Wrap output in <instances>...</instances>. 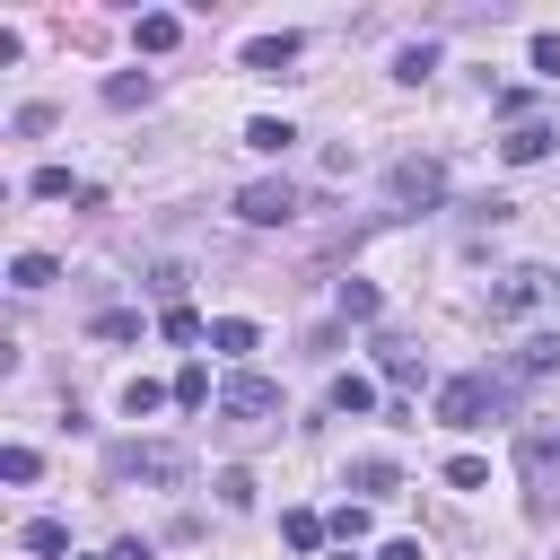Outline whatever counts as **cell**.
Listing matches in <instances>:
<instances>
[{"label":"cell","mask_w":560,"mask_h":560,"mask_svg":"<svg viewBox=\"0 0 560 560\" xmlns=\"http://www.w3.org/2000/svg\"><path fill=\"white\" fill-rule=\"evenodd\" d=\"M508 394H516L508 376H446L438 385V420L446 429H481L490 411H508Z\"/></svg>","instance_id":"6da1fadb"},{"label":"cell","mask_w":560,"mask_h":560,"mask_svg":"<svg viewBox=\"0 0 560 560\" xmlns=\"http://www.w3.org/2000/svg\"><path fill=\"white\" fill-rule=\"evenodd\" d=\"M516 472H525L534 499L560 490V420H525V429H516Z\"/></svg>","instance_id":"7a4b0ae2"},{"label":"cell","mask_w":560,"mask_h":560,"mask_svg":"<svg viewBox=\"0 0 560 560\" xmlns=\"http://www.w3.org/2000/svg\"><path fill=\"white\" fill-rule=\"evenodd\" d=\"M385 192H394V210H438V201H446V166H438V158H394Z\"/></svg>","instance_id":"3957f363"},{"label":"cell","mask_w":560,"mask_h":560,"mask_svg":"<svg viewBox=\"0 0 560 560\" xmlns=\"http://www.w3.org/2000/svg\"><path fill=\"white\" fill-rule=\"evenodd\" d=\"M542 298H551V271H534V262H516V271H508V280L490 289V324H525V315H534Z\"/></svg>","instance_id":"277c9868"},{"label":"cell","mask_w":560,"mask_h":560,"mask_svg":"<svg viewBox=\"0 0 560 560\" xmlns=\"http://www.w3.org/2000/svg\"><path fill=\"white\" fill-rule=\"evenodd\" d=\"M236 219H245V228H289V219H298V184H289V175L245 184V192H236Z\"/></svg>","instance_id":"5b68a950"},{"label":"cell","mask_w":560,"mask_h":560,"mask_svg":"<svg viewBox=\"0 0 560 560\" xmlns=\"http://www.w3.org/2000/svg\"><path fill=\"white\" fill-rule=\"evenodd\" d=\"M114 472H131V481H158V490H175V481L192 472V455L158 438V446H122V455H114Z\"/></svg>","instance_id":"8992f818"},{"label":"cell","mask_w":560,"mask_h":560,"mask_svg":"<svg viewBox=\"0 0 560 560\" xmlns=\"http://www.w3.org/2000/svg\"><path fill=\"white\" fill-rule=\"evenodd\" d=\"M219 411H228V420H271V411H280V385L254 376V368H236V376L219 385Z\"/></svg>","instance_id":"52a82bcc"},{"label":"cell","mask_w":560,"mask_h":560,"mask_svg":"<svg viewBox=\"0 0 560 560\" xmlns=\"http://www.w3.org/2000/svg\"><path fill=\"white\" fill-rule=\"evenodd\" d=\"M289 61H298V35H254L245 44V70L254 79H289Z\"/></svg>","instance_id":"ba28073f"},{"label":"cell","mask_w":560,"mask_h":560,"mask_svg":"<svg viewBox=\"0 0 560 560\" xmlns=\"http://www.w3.org/2000/svg\"><path fill=\"white\" fill-rule=\"evenodd\" d=\"M551 140H560L551 122H516V131L499 140V158H508V166H534V158H551Z\"/></svg>","instance_id":"9c48e42d"},{"label":"cell","mask_w":560,"mask_h":560,"mask_svg":"<svg viewBox=\"0 0 560 560\" xmlns=\"http://www.w3.org/2000/svg\"><path fill=\"white\" fill-rule=\"evenodd\" d=\"M551 368H560V332H534V341L508 359V385H516V376H551Z\"/></svg>","instance_id":"30bf717a"},{"label":"cell","mask_w":560,"mask_h":560,"mask_svg":"<svg viewBox=\"0 0 560 560\" xmlns=\"http://www.w3.org/2000/svg\"><path fill=\"white\" fill-rule=\"evenodd\" d=\"M324 402H332V411H350V420H359V411H376V385H368V376H350V368H341V376H332V385H324Z\"/></svg>","instance_id":"8fae6325"},{"label":"cell","mask_w":560,"mask_h":560,"mask_svg":"<svg viewBox=\"0 0 560 560\" xmlns=\"http://www.w3.org/2000/svg\"><path fill=\"white\" fill-rule=\"evenodd\" d=\"M175 35H184V26H175L166 9H149V18H131V44H140V52H175Z\"/></svg>","instance_id":"7c38bea8"},{"label":"cell","mask_w":560,"mask_h":560,"mask_svg":"<svg viewBox=\"0 0 560 560\" xmlns=\"http://www.w3.org/2000/svg\"><path fill=\"white\" fill-rule=\"evenodd\" d=\"M289 140H298V122H280V114H254L245 122V149H262V158H280Z\"/></svg>","instance_id":"4fadbf2b"},{"label":"cell","mask_w":560,"mask_h":560,"mask_svg":"<svg viewBox=\"0 0 560 560\" xmlns=\"http://www.w3.org/2000/svg\"><path fill=\"white\" fill-rule=\"evenodd\" d=\"M52 280H61V271H52V254H18V262H9V289H26V298H35V289H52Z\"/></svg>","instance_id":"5bb4252c"},{"label":"cell","mask_w":560,"mask_h":560,"mask_svg":"<svg viewBox=\"0 0 560 560\" xmlns=\"http://www.w3.org/2000/svg\"><path fill=\"white\" fill-rule=\"evenodd\" d=\"M376 280H341V324H376Z\"/></svg>","instance_id":"9a60e30c"},{"label":"cell","mask_w":560,"mask_h":560,"mask_svg":"<svg viewBox=\"0 0 560 560\" xmlns=\"http://www.w3.org/2000/svg\"><path fill=\"white\" fill-rule=\"evenodd\" d=\"M254 341H262V332H254L245 315H219V324H210V350H228V359H245Z\"/></svg>","instance_id":"2e32d148"},{"label":"cell","mask_w":560,"mask_h":560,"mask_svg":"<svg viewBox=\"0 0 560 560\" xmlns=\"http://www.w3.org/2000/svg\"><path fill=\"white\" fill-rule=\"evenodd\" d=\"M280 534H289V551H315V542H324L332 525H324L315 508H289V516H280Z\"/></svg>","instance_id":"e0dca14e"},{"label":"cell","mask_w":560,"mask_h":560,"mask_svg":"<svg viewBox=\"0 0 560 560\" xmlns=\"http://www.w3.org/2000/svg\"><path fill=\"white\" fill-rule=\"evenodd\" d=\"M166 394H175V385H158V376H131V385H122V411H131V420H149Z\"/></svg>","instance_id":"ac0fdd59"},{"label":"cell","mask_w":560,"mask_h":560,"mask_svg":"<svg viewBox=\"0 0 560 560\" xmlns=\"http://www.w3.org/2000/svg\"><path fill=\"white\" fill-rule=\"evenodd\" d=\"M350 490H368V499L394 490V455H359V464H350Z\"/></svg>","instance_id":"d6986e66"},{"label":"cell","mask_w":560,"mask_h":560,"mask_svg":"<svg viewBox=\"0 0 560 560\" xmlns=\"http://www.w3.org/2000/svg\"><path fill=\"white\" fill-rule=\"evenodd\" d=\"M18 542H26V551H44V560H52V551H70V525H61V516H35V525H26V534H18Z\"/></svg>","instance_id":"ffe728a7"},{"label":"cell","mask_w":560,"mask_h":560,"mask_svg":"<svg viewBox=\"0 0 560 560\" xmlns=\"http://www.w3.org/2000/svg\"><path fill=\"white\" fill-rule=\"evenodd\" d=\"M429 70H438V44H402V52H394V79H411V88H420Z\"/></svg>","instance_id":"44dd1931"},{"label":"cell","mask_w":560,"mask_h":560,"mask_svg":"<svg viewBox=\"0 0 560 560\" xmlns=\"http://www.w3.org/2000/svg\"><path fill=\"white\" fill-rule=\"evenodd\" d=\"M26 192H35V201H70V192H88V184H70V166H35Z\"/></svg>","instance_id":"7402d4cb"},{"label":"cell","mask_w":560,"mask_h":560,"mask_svg":"<svg viewBox=\"0 0 560 560\" xmlns=\"http://www.w3.org/2000/svg\"><path fill=\"white\" fill-rule=\"evenodd\" d=\"M175 402H184V411H201V402H210V368H201V359H192V368H175Z\"/></svg>","instance_id":"603a6c76"},{"label":"cell","mask_w":560,"mask_h":560,"mask_svg":"<svg viewBox=\"0 0 560 560\" xmlns=\"http://www.w3.org/2000/svg\"><path fill=\"white\" fill-rule=\"evenodd\" d=\"M385 376H394V385L411 394V385H420V350H402V341H385Z\"/></svg>","instance_id":"cb8c5ba5"},{"label":"cell","mask_w":560,"mask_h":560,"mask_svg":"<svg viewBox=\"0 0 560 560\" xmlns=\"http://www.w3.org/2000/svg\"><path fill=\"white\" fill-rule=\"evenodd\" d=\"M324 525H332V534H341V551H350V542H359V534H368V508H359V499H341V508H332V516H324Z\"/></svg>","instance_id":"d4e9b609"},{"label":"cell","mask_w":560,"mask_h":560,"mask_svg":"<svg viewBox=\"0 0 560 560\" xmlns=\"http://www.w3.org/2000/svg\"><path fill=\"white\" fill-rule=\"evenodd\" d=\"M184 280H192V271H184V262H158V271H149V289H158V298H166V306H184Z\"/></svg>","instance_id":"484cf974"},{"label":"cell","mask_w":560,"mask_h":560,"mask_svg":"<svg viewBox=\"0 0 560 560\" xmlns=\"http://www.w3.org/2000/svg\"><path fill=\"white\" fill-rule=\"evenodd\" d=\"M131 332H140L131 306H105V315H96V341H131Z\"/></svg>","instance_id":"4316f807"},{"label":"cell","mask_w":560,"mask_h":560,"mask_svg":"<svg viewBox=\"0 0 560 560\" xmlns=\"http://www.w3.org/2000/svg\"><path fill=\"white\" fill-rule=\"evenodd\" d=\"M158 332H166V341H201V315H192V306H166Z\"/></svg>","instance_id":"83f0119b"},{"label":"cell","mask_w":560,"mask_h":560,"mask_svg":"<svg viewBox=\"0 0 560 560\" xmlns=\"http://www.w3.org/2000/svg\"><path fill=\"white\" fill-rule=\"evenodd\" d=\"M105 105H149V79H131V70H122V79H105Z\"/></svg>","instance_id":"f1b7e54d"},{"label":"cell","mask_w":560,"mask_h":560,"mask_svg":"<svg viewBox=\"0 0 560 560\" xmlns=\"http://www.w3.org/2000/svg\"><path fill=\"white\" fill-rule=\"evenodd\" d=\"M0 472H9V481H35L44 464H35V446H0Z\"/></svg>","instance_id":"f546056e"},{"label":"cell","mask_w":560,"mask_h":560,"mask_svg":"<svg viewBox=\"0 0 560 560\" xmlns=\"http://www.w3.org/2000/svg\"><path fill=\"white\" fill-rule=\"evenodd\" d=\"M446 481H455V490H481V481H490V464H481V455H455V464H446Z\"/></svg>","instance_id":"4dcf8cb0"},{"label":"cell","mask_w":560,"mask_h":560,"mask_svg":"<svg viewBox=\"0 0 560 560\" xmlns=\"http://www.w3.org/2000/svg\"><path fill=\"white\" fill-rule=\"evenodd\" d=\"M219 499H228V508H254V472L228 464V472H219Z\"/></svg>","instance_id":"1f68e13d"},{"label":"cell","mask_w":560,"mask_h":560,"mask_svg":"<svg viewBox=\"0 0 560 560\" xmlns=\"http://www.w3.org/2000/svg\"><path fill=\"white\" fill-rule=\"evenodd\" d=\"M534 70H542V79H560V35H551V26L534 35Z\"/></svg>","instance_id":"d6a6232c"},{"label":"cell","mask_w":560,"mask_h":560,"mask_svg":"<svg viewBox=\"0 0 560 560\" xmlns=\"http://www.w3.org/2000/svg\"><path fill=\"white\" fill-rule=\"evenodd\" d=\"M376 560H420V542H411V534H394V542H385Z\"/></svg>","instance_id":"836d02e7"},{"label":"cell","mask_w":560,"mask_h":560,"mask_svg":"<svg viewBox=\"0 0 560 560\" xmlns=\"http://www.w3.org/2000/svg\"><path fill=\"white\" fill-rule=\"evenodd\" d=\"M114 560H149V542H140V534H131V542H114Z\"/></svg>","instance_id":"e575fe53"}]
</instances>
